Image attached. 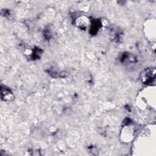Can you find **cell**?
Returning a JSON list of instances; mask_svg holds the SVG:
<instances>
[{
  "label": "cell",
  "mask_w": 156,
  "mask_h": 156,
  "mask_svg": "<svg viewBox=\"0 0 156 156\" xmlns=\"http://www.w3.org/2000/svg\"><path fill=\"white\" fill-rule=\"evenodd\" d=\"M155 69L154 68H148L145 69L141 74V80L143 83L151 84L155 80Z\"/></svg>",
  "instance_id": "obj_1"
},
{
  "label": "cell",
  "mask_w": 156,
  "mask_h": 156,
  "mask_svg": "<svg viewBox=\"0 0 156 156\" xmlns=\"http://www.w3.org/2000/svg\"><path fill=\"white\" fill-rule=\"evenodd\" d=\"M1 98L4 101H10L14 99V95L12 91L5 86L1 87Z\"/></svg>",
  "instance_id": "obj_2"
},
{
  "label": "cell",
  "mask_w": 156,
  "mask_h": 156,
  "mask_svg": "<svg viewBox=\"0 0 156 156\" xmlns=\"http://www.w3.org/2000/svg\"><path fill=\"white\" fill-rule=\"evenodd\" d=\"M101 27V21L98 19H95L91 24L90 33L91 35H95L98 33L99 29Z\"/></svg>",
  "instance_id": "obj_3"
},
{
  "label": "cell",
  "mask_w": 156,
  "mask_h": 156,
  "mask_svg": "<svg viewBox=\"0 0 156 156\" xmlns=\"http://www.w3.org/2000/svg\"><path fill=\"white\" fill-rule=\"evenodd\" d=\"M87 19L86 17L81 16L76 20V25L80 29H85L88 24V21H87Z\"/></svg>",
  "instance_id": "obj_4"
},
{
  "label": "cell",
  "mask_w": 156,
  "mask_h": 156,
  "mask_svg": "<svg viewBox=\"0 0 156 156\" xmlns=\"http://www.w3.org/2000/svg\"><path fill=\"white\" fill-rule=\"evenodd\" d=\"M43 54V50L39 48H34L31 51L30 58L33 60L38 59L41 57V55Z\"/></svg>",
  "instance_id": "obj_5"
}]
</instances>
